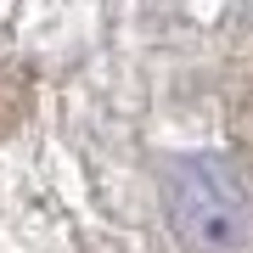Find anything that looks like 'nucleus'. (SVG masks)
Wrapping results in <instances>:
<instances>
[{"instance_id":"1","label":"nucleus","mask_w":253,"mask_h":253,"mask_svg":"<svg viewBox=\"0 0 253 253\" xmlns=\"http://www.w3.org/2000/svg\"><path fill=\"white\" fill-rule=\"evenodd\" d=\"M163 214L191 253H242L253 242V186L219 152H191L163 169Z\"/></svg>"}]
</instances>
